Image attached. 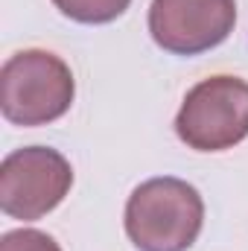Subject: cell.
Instances as JSON below:
<instances>
[{
	"mask_svg": "<svg viewBox=\"0 0 248 251\" xmlns=\"http://www.w3.org/2000/svg\"><path fill=\"white\" fill-rule=\"evenodd\" d=\"M0 251H62L59 243L35 228H21V231H9L0 240Z\"/></svg>",
	"mask_w": 248,
	"mask_h": 251,
	"instance_id": "cell-7",
	"label": "cell"
},
{
	"mask_svg": "<svg viewBox=\"0 0 248 251\" xmlns=\"http://www.w3.org/2000/svg\"><path fill=\"white\" fill-rule=\"evenodd\" d=\"M175 131L196 152H222L248 137V82L210 76L181 102Z\"/></svg>",
	"mask_w": 248,
	"mask_h": 251,
	"instance_id": "cell-3",
	"label": "cell"
},
{
	"mask_svg": "<svg viewBox=\"0 0 248 251\" xmlns=\"http://www.w3.org/2000/svg\"><path fill=\"white\" fill-rule=\"evenodd\" d=\"M64 18L79 24H108L117 21L131 0H53Z\"/></svg>",
	"mask_w": 248,
	"mask_h": 251,
	"instance_id": "cell-6",
	"label": "cell"
},
{
	"mask_svg": "<svg viewBox=\"0 0 248 251\" xmlns=\"http://www.w3.org/2000/svg\"><path fill=\"white\" fill-rule=\"evenodd\" d=\"M237 24L234 0H152L149 32L175 56H196L219 47Z\"/></svg>",
	"mask_w": 248,
	"mask_h": 251,
	"instance_id": "cell-5",
	"label": "cell"
},
{
	"mask_svg": "<svg viewBox=\"0 0 248 251\" xmlns=\"http://www.w3.org/2000/svg\"><path fill=\"white\" fill-rule=\"evenodd\" d=\"M73 170L50 146H24L0 164V207L12 219H41L70 193Z\"/></svg>",
	"mask_w": 248,
	"mask_h": 251,
	"instance_id": "cell-4",
	"label": "cell"
},
{
	"mask_svg": "<svg viewBox=\"0 0 248 251\" xmlns=\"http://www.w3.org/2000/svg\"><path fill=\"white\" fill-rule=\"evenodd\" d=\"M76 94L70 67L47 50H21L0 70V111L15 126H44L67 114Z\"/></svg>",
	"mask_w": 248,
	"mask_h": 251,
	"instance_id": "cell-2",
	"label": "cell"
},
{
	"mask_svg": "<svg viewBox=\"0 0 248 251\" xmlns=\"http://www.w3.org/2000/svg\"><path fill=\"white\" fill-rule=\"evenodd\" d=\"M204 225V201L181 178H149L128 196L125 234L140 251H187Z\"/></svg>",
	"mask_w": 248,
	"mask_h": 251,
	"instance_id": "cell-1",
	"label": "cell"
}]
</instances>
